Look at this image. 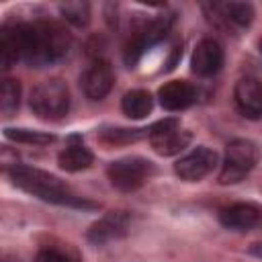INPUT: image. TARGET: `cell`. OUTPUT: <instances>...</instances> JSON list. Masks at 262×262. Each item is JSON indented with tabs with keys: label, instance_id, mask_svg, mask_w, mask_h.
<instances>
[{
	"label": "cell",
	"instance_id": "obj_8",
	"mask_svg": "<svg viewBox=\"0 0 262 262\" xmlns=\"http://www.w3.org/2000/svg\"><path fill=\"white\" fill-rule=\"evenodd\" d=\"M203 10L219 29H246L254 20V6L250 2H209L203 4Z\"/></svg>",
	"mask_w": 262,
	"mask_h": 262
},
{
	"label": "cell",
	"instance_id": "obj_6",
	"mask_svg": "<svg viewBox=\"0 0 262 262\" xmlns=\"http://www.w3.org/2000/svg\"><path fill=\"white\" fill-rule=\"evenodd\" d=\"M172 23H174V16H172V14H160V16H156L154 20L143 23V25L129 37V41H127V45H125V53H123L125 63H127L129 68H133V66L139 61V57L145 53V49H149L151 45L160 43V41L168 35V31L172 29Z\"/></svg>",
	"mask_w": 262,
	"mask_h": 262
},
{
	"label": "cell",
	"instance_id": "obj_3",
	"mask_svg": "<svg viewBox=\"0 0 262 262\" xmlns=\"http://www.w3.org/2000/svg\"><path fill=\"white\" fill-rule=\"evenodd\" d=\"M31 111L43 121H57L70 111V88L59 78H49L31 90Z\"/></svg>",
	"mask_w": 262,
	"mask_h": 262
},
{
	"label": "cell",
	"instance_id": "obj_23",
	"mask_svg": "<svg viewBox=\"0 0 262 262\" xmlns=\"http://www.w3.org/2000/svg\"><path fill=\"white\" fill-rule=\"evenodd\" d=\"M250 254L256 256V258H262V242L252 244V246H250Z\"/></svg>",
	"mask_w": 262,
	"mask_h": 262
},
{
	"label": "cell",
	"instance_id": "obj_22",
	"mask_svg": "<svg viewBox=\"0 0 262 262\" xmlns=\"http://www.w3.org/2000/svg\"><path fill=\"white\" fill-rule=\"evenodd\" d=\"M35 262H80V258L68 246L66 248H59V246H43L37 252Z\"/></svg>",
	"mask_w": 262,
	"mask_h": 262
},
{
	"label": "cell",
	"instance_id": "obj_16",
	"mask_svg": "<svg viewBox=\"0 0 262 262\" xmlns=\"http://www.w3.org/2000/svg\"><path fill=\"white\" fill-rule=\"evenodd\" d=\"M94 162V156L92 151L82 143V139L78 135H72L70 137V143L59 151L57 156V164L61 170L66 172H80V170H86L90 168Z\"/></svg>",
	"mask_w": 262,
	"mask_h": 262
},
{
	"label": "cell",
	"instance_id": "obj_11",
	"mask_svg": "<svg viewBox=\"0 0 262 262\" xmlns=\"http://www.w3.org/2000/svg\"><path fill=\"white\" fill-rule=\"evenodd\" d=\"M129 223H131V217H129L127 211H111L88 227L86 239L94 246L108 244L113 239H119V237L127 235Z\"/></svg>",
	"mask_w": 262,
	"mask_h": 262
},
{
	"label": "cell",
	"instance_id": "obj_15",
	"mask_svg": "<svg viewBox=\"0 0 262 262\" xmlns=\"http://www.w3.org/2000/svg\"><path fill=\"white\" fill-rule=\"evenodd\" d=\"M158 98L166 111H184L196 100V90L186 80H170L158 90Z\"/></svg>",
	"mask_w": 262,
	"mask_h": 262
},
{
	"label": "cell",
	"instance_id": "obj_17",
	"mask_svg": "<svg viewBox=\"0 0 262 262\" xmlns=\"http://www.w3.org/2000/svg\"><path fill=\"white\" fill-rule=\"evenodd\" d=\"M154 100L151 94L147 90H131L123 96L121 100V108L129 119H143L151 113Z\"/></svg>",
	"mask_w": 262,
	"mask_h": 262
},
{
	"label": "cell",
	"instance_id": "obj_4",
	"mask_svg": "<svg viewBox=\"0 0 262 262\" xmlns=\"http://www.w3.org/2000/svg\"><path fill=\"white\" fill-rule=\"evenodd\" d=\"M260 160V149L254 141L250 139H233L225 147L221 172H219V182L221 184H237L244 180L252 168Z\"/></svg>",
	"mask_w": 262,
	"mask_h": 262
},
{
	"label": "cell",
	"instance_id": "obj_13",
	"mask_svg": "<svg viewBox=\"0 0 262 262\" xmlns=\"http://www.w3.org/2000/svg\"><path fill=\"white\" fill-rule=\"evenodd\" d=\"M223 66V49L215 39H203L196 43L192 57H190V68L196 76L209 78L217 74Z\"/></svg>",
	"mask_w": 262,
	"mask_h": 262
},
{
	"label": "cell",
	"instance_id": "obj_14",
	"mask_svg": "<svg viewBox=\"0 0 262 262\" xmlns=\"http://www.w3.org/2000/svg\"><path fill=\"white\" fill-rule=\"evenodd\" d=\"M237 111L248 119L262 117V82L256 78H242L233 88Z\"/></svg>",
	"mask_w": 262,
	"mask_h": 262
},
{
	"label": "cell",
	"instance_id": "obj_18",
	"mask_svg": "<svg viewBox=\"0 0 262 262\" xmlns=\"http://www.w3.org/2000/svg\"><path fill=\"white\" fill-rule=\"evenodd\" d=\"M20 104V82L14 78H4L2 80V90H0V111L4 117H10Z\"/></svg>",
	"mask_w": 262,
	"mask_h": 262
},
{
	"label": "cell",
	"instance_id": "obj_24",
	"mask_svg": "<svg viewBox=\"0 0 262 262\" xmlns=\"http://www.w3.org/2000/svg\"><path fill=\"white\" fill-rule=\"evenodd\" d=\"M258 51H260V53H262V39H260V41H258Z\"/></svg>",
	"mask_w": 262,
	"mask_h": 262
},
{
	"label": "cell",
	"instance_id": "obj_12",
	"mask_svg": "<svg viewBox=\"0 0 262 262\" xmlns=\"http://www.w3.org/2000/svg\"><path fill=\"white\" fill-rule=\"evenodd\" d=\"M219 223L233 231L262 227V207L256 203H233L219 211Z\"/></svg>",
	"mask_w": 262,
	"mask_h": 262
},
{
	"label": "cell",
	"instance_id": "obj_7",
	"mask_svg": "<svg viewBox=\"0 0 262 262\" xmlns=\"http://www.w3.org/2000/svg\"><path fill=\"white\" fill-rule=\"evenodd\" d=\"M147 139L154 147L156 154L160 156H174L178 151H182L192 135L180 127V121L170 117V119H162L158 123H154L149 129H147Z\"/></svg>",
	"mask_w": 262,
	"mask_h": 262
},
{
	"label": "cell",
	"instance_id": "obj_1",
	"mask_svg": "<svg viewBox=\"0 0 262 262\" xmlns=\"http://www.w3.org/2000/svg\"><path fill=\"white\" fill-rule=\"evenodd\" d=\"M20 61L31 68H43L68 55L72 39L63 27L51 20L14 23Z\"/></svg>",
	"mask_w": 262,
	"mask_h": 262
},
{
	"label": "cell",
	"instance_id": "obj_9",
	"mask_svg": "<svg viewBox=\"0 0 262 262\" xmlns=\"http://www.w3.org/2000/svg\"><path fill=\"white\" fill-rule=\"evenodd\" d=\"M215 164H217V151L211 147L199 145L174 164V172H176V176H180V180L196 182V180L205 178L215 168Z\"/></svg>",
	"mask_w": 262,
	"mask_h": 262
},
{
	"label": "cell",
	"instance_id": "obj_2",
	"mask_svg": "<svg viewBox=\"0 0 262 262\" xmlns=\"http://www.w3.org/2000/svg\"><path fill=\"white\" fill-rule=\"evenodd\" d=\"M8 174L18 188H23L25 192H29L41 201H47V203H53L59 207H72V209H94L96 207V203L76 194L66 182H61L57 176H53L45 170L31 168L25 164H14L8 170Z\"/></svg>",
	"mask_w": 262,
	"mask_h": 262
},
{
	"label": "cell",
	"instance_id": "obj_20",
	"mask_svg": "<svg viewBox=\"0 0 262 262\" xmlns=\"http://www.w3.org/2000/svg\"><path fill=\"white\" fill-rule=\"evenodd\" d=\"M141 137H147V129H125V127H108L100 131V141L104 143H131Z\"/></svg>",
	"mask_w": 262,
	"mask_h": 262
},
{
	"label": "cell",
	"instance_id": "obj_21",
	"mask_svg": "<svg viewBox=\"0 0 262 262\" xmlns=\"http://www.w3.org/2000/svg\"><path fill=\"white\" fill-rule=\"evenodd\" d=\"M4 135L18 143H33V145H49L55 141V135L45 131H31V129H6Z\"/></svg>",
	"mask_w": 262,
	"mask_h": 262
},
{
	"label": "cell",
	"instance_id": "obj_5",
	"mask_svg": "<svg viewBox=\"0 0 262 262\" xmlns=\"http://www.w3.org/2000/svg\"><path fill=\"white\" fill-rule=\"evenodd\" d=\"M154 174H156L154 162H149L145 158H139V156H127V158L115 160L106 168V176H108L111 184L117 190H123V192L137 190Z\"/></svg>",
	"mask_w": 262,
	"mask_h": 262
},
{
	"label": "cell",
	"instance_id": "obj_19",
	"mask_svg": "<svg viewBox=\"0 0 262 262\" xmlns=\"http://www.w3.org/2000/svg\"><path fill=\"white\" fill-rule=\"evenodd\" d=\"M59 14L74 27H86L90 23V4L88 2H63L59 4Z\"/></svg>",
	"mask_w": 262,
	"mask_h": 262
},
{
	"label": "cell",
	"instance_id": "obj_10",
	"mask_svg": "<svg viewBox=\"0 0 262 262\" xmlns=\"http://www.w3.org/2000/svg\"><path fill=\"white\" fill-rule=\"evenodd\" d=\"M115 84V72L113 66L106 59H94L82 74L80 86L90 100H102Z\"/></svg>",
	"mask_w": 262,
	"mask_h": 262
},
{
	"label": "cell",
	"instance_id": "obj_25",
	"mask_svg": "<svg viewBox=\"0 0 262 262\" xmlns=\"http://www.w3.org/2000/svg\"><path fill=\"white\" fill-rule=\"evenodd\" d=\"M12 262H18V260H12Z\"/></svg>",
	"mask_w": 262,
	"mask_h": 262
}]
</instances>
